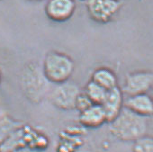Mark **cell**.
<instances>
[{
  "instance_id": "cell-18",
  "label": "cell",
  "mask_w": 153,
  "mask_h": 152,
  "mask_svg": "<svg viewBox=\"0 0 153 152\" xmlns=\"http://www.w3.org/2000/svg\"><path fill=\"white\" fill-rule=\"evenodd\" d=\"M31 1H41V0H31Z\"/></svg>"
},
{
  "instance_id": "cell-13",
  "label": "cell",
  "mask_w": 153,
  "mask_h": 152,
  "mask_svg": "<svg viewBox=\"0 0 153 152\" xmlns=\"http://www.w3.org/2000/svg\"><path fill=\"white\" fill-rule=\"evenodd\" d=\"M84 93L87 95V96L90 99V101L94 105H100L103 103L107 90L95 83L94 81L90 80L85 87V91Z\"/></svg>"
},
{
  "instance_id": "cell-12",
  "label": "cell",
  "mask_w": 153,
  "mask_h": 152,
  "mask_svg": "<svg viewBox=\"0 0 153 152\" xmlns=\"http://www.w3.org/2000/svg\"><path fill=\"white\" fill-rule=\"evenodd\" d=\"M23 122L11 118L10 116L0 117V145L4 143L16 130L23 127Z\"/></svg>"
},
{
  "instance_id": "cell-6",
  "label": "cell",
  "mask_w": 153,
  "mask_h": 152,
  "mask_svg": "<svg viewBox=\"0 0 153 152\" xmlns=\"http://www.w3.org/2000/svg\"><path fill=\"white\" fill-rule=\"evenodd\" d=\"M153 87V72L139 70L129 73L124 80L123 93L128 96L144 94L150 91Z\"/></svg>"
},
{
  "instance_id": "cell-7",
  "label": "cell",
  "mask_w": 153,
  "mask_h": 152,
  "mask_svg": "<svg viewBox=\"0 0 153 152\" xmlns=\"http://www.w3.org/2000/svg\"><path fill=\"white\" fill-rule=\"evenodd\" d=\"M76 10L74 0H48L45 14L52 21L64 22L68 20Z\"/></svg>"
},
{
  "instance_id": "cell-5",
  "label": "cell",
  "mask_w": 153,
  "mask_h": 152,
  "mask_svg": "<svg viewBox=\"0 0 153 152\" xmlns=\"http://www.w3.org/2000/svg\"><path fill=\"white\" fill-rule=\"evenodd\" d=\"M121 7L120 0H87L89 16L100 24L110 22L117 15Z\"/></svg>"
},
{
  "instance_id": "cell-19",
  "label": "cell",
  "mask_w": 153,
  "mask_h": 152,
  "mask_svg": "<svg viewBox=\"0 0 153 152\" xmlns=\"http://www.w3.org/2000/svg\"><path fill=\"white\" fill-rule=\"evenodd\" d=\"M120 1H121V0H120Z\"/></svg>"
},
{
  "instance_id": "cell-8",
  "label": "cell",
  "mask_w": 153,
  "mask_h": 152,
  "mask_svg": "<svg viewBox=\"0 0 153 152\" xmlns=\"http://www.w3.org/2000/svg\"><path fill=\"white\" fill-rule=\"evenodd\" d=\"M123 93L119 87L107 90L106 96L101 104L105 113L107 122H112L119 114L123 107Z\"/></svg>"
},
{
  "instance_id": "cell-9",
  "label": "cell",
  "mask_w": 153,
  "mask_h": 152,
  "mask_svg": "<svg viewBox=\"0 0 153 152\" xmlns=\"http://www.w3.org/2000/svg\"><path fill=\"white\" fill-rule=\"evenodd\" d=\"M123 106L146 118L153 116V100L148 93L129 96L124 101Z\"/></svg>"
},
{
  "instance_id": "cell-17",
  "label": "cell",
  "mask_w": 153,
  "mask_h": 152,
  "mask_svg": "<svg viewBox=\"0 0 153 152\" xmlns=\"http://www.w3.org/2000/svg\"><path fill=\"white\" fill-rule=\"evenodd\" d=\"M1 80H2V75H1V72H0V83H1Z\"/></svg>"
},
{
  "instance_id": "cell-15",
  "label": "cell",
  "mask_w": 153,
  "mask_h": 152,
  "mask_svg": "<svg viewBox=\"0 0 153 152\" xmlns=\"http://www.w3.org/2000/svg\"><path fill=\"white\" fill-rule=\"evenodd\" d=\"M92 105H94V104L90 101V99L87 96V95L84 92H81L79 94V96H78V98H76L75 109H76L80 113Z\"/></svg>"
},
{
  "instance_id": "cell-1",
  "label": "cell",
  "mask_w": 153,
  "mask_h": 152,
  "mask_svg": "<svg viewBox=\"0 0 153 152\" xmlns=\"http://www.w3.org/2000/svg\"><path fill=\"white\" fill-rule=\"evenodd\" d=\"M19 83L24 96L33 104H40L50 92L51 82L37 62H28L22 68Z\"/></svg>"
},
{
  "instance_id": "cell-2",
  "label": "cell",
  "mask_w": 153,
  "mask_h": 152,
  "mask_svg": "<svg viewBox=\"0 0 153 152\" xmlns=\"http://www.w3.org/2000/svg\"><path fill=\"white\" fill-rule=\"evenodd\" d=\"M111 133L123 141H135L146 135L148 122L146 117L139 115L126 107L109 122Z\"/></svg>"
},
{
  "instance_id": "cell-10",
  "label": "cell",
  "mask_w": 153,
  "mask_h": 152,
  "mask_svg": "<svg viewBox=\"0 0 153 152\" xmlns=\"http://www.w3.org/2000/svg\"><path fill=\"white\" fill-rule=\"evenodd\" d=\"M79 122L85 127L97 128L107 122V119L100 105H92L79 113Z\"/></svg>"
},
{
  "instance_id": "cell-4",
  "label": "cell",
  "mask_w": 153,
  "mask_h": 152,
  "mask_svg": "<svg viewBox=\"0 0 153 152\" xmlns=\"http://www.w3.org/2000/svg\"><path fill=\"white\" fill-rule=\"evenodd\" d=\"M80 93L81 90L78 85L68 80L56 85L50 94V100L55 107L69 111L75 109L76 98Z\"/></svg>"
},
{
  "instance_id": "cell-16",
  "label": "cell",
  "mask_w": 153,
  "mask_h": 152,
  "mask_svg": "<svg viewBox=\"0 0 153 152\" xmlns=\"http://www.w3.org/2000/svg\"><path fill=\"white\" fill-rule=\"evenodd\" d=\"M150 96H151V98H152V100H153V87H152V88L150 89Z\"/></svg>"
},
{
  "instance_id": "cell-11",
  "label": "cell",
  "mask_w": 153,
  "mask_h": 152,
  "mask_svg": "<svg viewBox=\"0 0 153 152\" xmlns=\"http://www.w3.org/2000/svg\"><path fill=\"white\" fill-rule=\"evenodd\" d=\"M91 80L105 88V90H110L115 87H118L116 75L113 70L107 67L97 68L92 74Z\"/></svg>"
},
{
  "instance_id": "cell-3",
  "label": "cell",
  "mask_w": 153,
  "mask_h": 152,
  "mask_svg": "<svg viewBox=\"0 0 153 152\" xmlns=\"http://www.w3.org/2000/svg\"><path fill=\"white\" fill-rule=\"evenodd\" d=\"M42 67L48 80L56 85L69 80L75 70L74 60L68 55L56 50L46 54Z\"/></svg>"
},
{
  "instance_id": "cell-14",
  "label": "cell",
  "mask_w": 153,
  "mask_h": 152,
  "mask_svg": "<svg viewBox=\"0 0 153 152\" xmlns=\"http://www.w3.org/2000/svg\"><path fill=\"white\" fill-rule=\"evenodd\" d=\"M133 152H153V137L145 135L134 141Z\"/></svg>"
}]
</instances>
